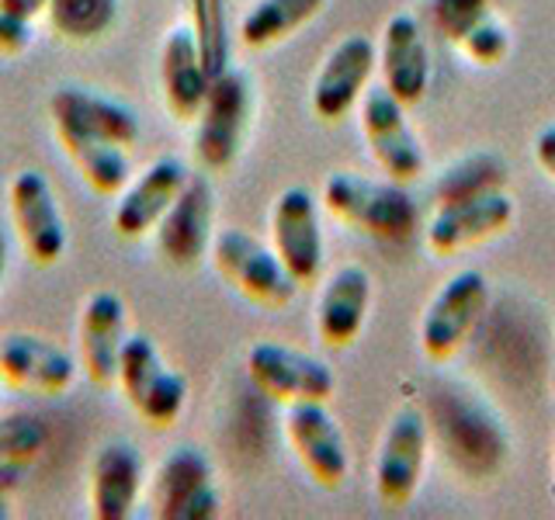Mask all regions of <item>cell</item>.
Here are the masks:
<instances>
[{"instance_id": "30", "label": "cell", "mask_w": 555, "mask_h": 520, "mask_svg": "<svg viewBox=\"0 0 555 520\" xmlns=\"http://www.w3.org/2000/svg\"><path fill=\"white\" fill-rule=\"evenodd\" d=\"M459 52L476 66H496L511 56V31L507 25L500 22V17L490 11L482 14L476 25H468L459 39H455Z\"/></svg>"}, {"instance_id": "7", "label": "cell", "mask_w": 555, "mask_h": 520, "mask_svg": "<svg viewBox=\"0 0 555 520\" xmlns=\"http://www.w3.org/2000/svg\"><path fill=\"white\" fill-rule=\"evenodd\" d=\"M8 216L28 264L35 268L60 264L69 236H66V219L60 212L56 191H52L42 170L25 167L14 173L8 184Z\"/></svg>"}, {"instance_id": "1", "label": "cell", "mask_w": 555, "mask_h": 520, "mask_svg": "<svg viewBox=\"0 0 555 520\" xmlns=\"http://www.w3.org/2000/svg\"><path fill=\"white\" fill-rule=\"evenodd\" d=\"M323 208L347 230L382 243H403L421 225V208L406 184L375 181L354 170H334L323 181Z\"/></svg>"}, {"instance_id": "12", "label": "cell", "mask_w": 555, "mask_h": 520, "mask_svg": "<svg viewBox=\"0 0 555 520\" xmlns=\"http://www.w3.org/2000/svg\"><path fill=\"white\" fill-rule=\"evenodd\" d=\"M216 239V191L212 181L202 173H191L184 191L167 208V216L153 230L156 253H160L170 268L191 271L212 250Z\"/></svg>"}, {"instance_id": "14", "label": "cell", "mask_w": 555, "mask_h": 520, "mask_svg": "<svg viewBox=\"0 0 555 520\" xmlns=\"http://www.w3.org/2000/svg\"><path fill=\"white\" fill-rule=\"evenodd\" d=\"M271 250L282 257V264L299 285H312L323 271V225L320 205L306 187H285L271 202Z\"/></svg>"}, {"instance_id": "3", "label": "cell", "mask_w": 555, "mask_h": 520, "mask_svg": "<svg viewBox=\"0 0 555 520\" xmlns=\"http://www.w3.org/2000/svg\"><path fill=\"white\" fill-rule=\"evenodd\" d=\"M115 389L143 424L164 430L188 406V378L170 368L153 337L129 334L118 358Z\"/></svg>"}, {"instance_id": "35", "label": "cell", "mask_w": 555, "mask_h": 520, "mask_svg": "<svg viewBox=\"0 0 555 520\" xmlns=\"http://www.w3.org/2000/svg\"><path fill=\"white\" fill-rule=\"evenodd\" d=\"M4 274H8V236L0 230V285H4Z\"/></svg>"}, {"instance_id": "9", "label": "cell", "mask_w": 555, "mask_h": 520, "mask_svg": "<svg viewBox=\"0 0 555 520\" xmlns=\"http://www.w3.org/2000/svg\"><path fill=\"white\" fill-rule=\"evenodd\" d=\"M430 451V420L421 406H399L392 420L386 424V433L378 441L375 455V493L386 507L399 510L416 496V485L424 479Z\"/></svg>"}, {"instance_id": "34", "label": "cell", "mask_w": 555, "mask_h": 520, "mask_svg": "<svg viewBox=\"0 0 555 520\" xmlns=\"http://www.w3.org/2000/svg\"><path fill=\"white\" fill-rule=\"evenodd\" d=\"M0 11L11 14L14 22L31 25L35 17H46V11H49V0H0Z\"/></svg>"}, {"instance_id": "22", "label": "cell", "mask_w": 555, "mask_h": 520, "mask_svg": "<svg viewBox=\"0 0 555 520\" xmlns=\"http://www.w3.org/2000/svg\"><path fill=\"white\" fill-rule=\"evenodd\" d=\"M372 306V274L361 264H344L326 277L320 295H317V312H312V326L317 337L330 351H344L351 347L364 320H369Z\"/></svg>"}, {"instance_id": "15", "label": "cell", "mask_w": 555, "mask_h": 520, "mask_svg": "<svg viewBox=\"0 0 555 520\" xmlns=\"http://www.w3.org/2000/svg\"><path fill=\"white\" fill-rule=\"evenodd\" d=\"M126 299L118 291H91L77 312V368L98 389H115L118 358L126 347Z\"/></svg>"}, {"instance_id": "28", "label": "cell", "mask_w": 555, "mask_h": 520, "mask_svg": "<svg viewBox=\"0 0 555 520\" xmlns=\"http://www.w3.org/2000/svg\"><path fill=\"white\" fill-rule=\"evenodd\" d=\"M46 22L66 42H94L118 22V0H49Z\"/></svg>"}, {"instance_id": "32", "label": "cell", "mask_w": 555, "mask_h": 520, "mask_svg": "<svg viewBox=\"0 0 555 520\" xmlns=\"http://www.w3.org/2000/svg\"><path fill=\"white\" fill-rule=\"evenodd\" d=\"M28 46H31V25L14 22L11 14L0 11V56L14 60V56H22Z\"/></svg>"}, {"instance_id": "5", "label": "cell", "mask_w": 555, "mask_h": 520, "mask_svg": "<svg viewBox=\"0 0 555 520\" xmlns=\"http://www.w3.org/2000/svg\"><path fill=\"white\" fill-rule=\"evenodd\" d=\"M254 115V83L236 66L212 77L195 118V160L205 170H225L240 160Z\"/></svg>"}, {"instance_id": "36", "label": "cell", "mask_w": 555, "mask_h": 520, "mask_svg": "<svg viewBox=\"0 0 555 520\" xmlns=\"http://www.w3.org/2000/svg\"><path fill=\"white\" fill-rule=\"evenodd\" d=\"M8 517H11V493L0 490V520H8Z\"/></svg>"}, {"instance_id": "8", "label": "cell", "mask_w": 555, "mask_h": 520, "mask_svg": "<svg viewBox=\"0 0 555 520\" xmlns=\"http://www.w3.org/2000/svg\"><path fill=\"white\" fill-rule=\"evenodd\" d=\"M247 368L250 386L271 399L278 406H292V403H330V395L337 389V378L330 372V364L312 358L306 351H295V347L274 343V340H260L247 351Z\"/></svg>"}, {"instance_id": "29", "label": "cell", "mask_w": 555, "mask_h": 520, "mask_svg": "<svg viewBox=\"0 0 555 520\" xmlns=\"http://www.w3.org/2000/svg\"><path fill=\"white\" fill-rule=\"evenodd\" d=\"M191 31L202 52V63L208 74H222L233 66V39H230V14H225V0H188Z\"/></svg>"}, {"instance_id": "4", "label": "cell", "mask_w": 555, "mask_h": 520, "mask_svg": "<svg viewBox=\"0 0 555 520\" xmlns=\"http://www.w3.org/2000/svg\"><path fill=\"white\" fill-rule=\"evenodd\" d=\"M208 260H212L222 282L236 295H243L250 306L278 312L292 306L295 291H299V282L288 274L282 257L247 230H219L212 239V250H208Z\"/></svg>"}, {"instance_id": "19", "label": "cell", "mask_w": 555, "mask_h": 520, "mask_svg": "<svg viewBox=\"0 0 555 520\" xmlns=\"http://www.w3.org/2000/svg\"><path fill=\"white\" fill-rule=\"evenodd\" d=\"M514 202L503 191H490V195L465 198V202H448L434 205V216L427 222V250L438 257L462 253L468 247L500 236L514 222Z\"/></svg>"}, {"instance_id": "21", "label": "cell", "mask_w": 555, "mask_h": 520, "mask_svg": "<svg viewBox=\"0 0 555 520\" xmlns=\"http://www.w3.org/2000/svg\"><path fill=\"white\" fill-rule=\"evenodd\" d=\"M146 490L143 458L129 441H108L87 468V510L94 520H129Z\"/></svg>"}, {"instance_id": "16", "label": "cell", "mask_w": 555, "mask_h": 520, "mask_svg": "<svg viewBox=\"0 0 555 520\" xmlns=\"http://www.w3.org/2000/svg\"><path fill=\"white\" fill-rule=\"evenodd\" d=\"M77 358L39 334H8L0 340V386L22 395H63L77 378Z\"/></svg>"}, {"instance_id": "10", "label": "cell", "mask_w": 555, "mask_h": 520, "mask_svg": "<svg viewBox=\"0 0 555 520\" xmlns=\"http://www.w3.org/2000/svg\"><path fill=\"white\" fill-rule=\"evenodd\" d=\"M361 135L372 160L389 181L413 184L427 173V156L413 126L406 121V104H399L386 87H372L361 98Z\"/></svg>"}, {"instance_id": "18", "label": "cell", "mask_w": 555, "mask_h": 520, "mask_svg": "<svg viewBox=\"0 0 555 520\" xmlns=\"http://www.w3.org/2000/svg\"><path fill=\"white\" fill-rule=\"evenodd\" d=\"M378 69L382 87L399 101L413 108L430 91L434 63H430V42L421 28V22L410 11H396L386 28H382L378 42Z\"/></svg>"}, {"instance_id": "33", "label": "cell", "mask_w": 555, "mask_h": 520, "mask_svg": "<svg viewBox=\"0 0 555 520\" xmlns=\"http://www.w3.org/2000/svg\"><path fill=\"white\" fill-rule=\"evenodd\" d=\"M531 153H534V164L542 167V173L555 184V126H545L534 135Z\"/></svg>"}, {"instance_id": "2", "label": "cell", "mask_w": 555, "mask_h": 520, "mask_svg": "<svg viewBox=\"0 0 555 520\" xmlns=\"http://www.w3.org/2000/svg\"><path fill=\"white\" fill-rule=\"evenodd\" d=\"M146 510L156 520H216L222 496L212 458L195 444L170 447L146 479Z\"/></svg>"}, {"instance_id": "27", "label": "cell", "mask_w": 555, "mask_h": 520, "mask_svg": "<svg viewBox=\"0 0 555 520\" xmlns=\"http://www.w3.org/2000/svg\"><path fill=\"white\" fill-rule=\"evenodd\" d=\"M49 444V430L39 416L31 413H8L0 416V490L22 485L25 472L42 458Z\"/></svg>"}, {"instance_id": "26", "label": "cell", "mask_w": 555, "mask_h": 520, "mask_svg": "<svg viewBox=\"0 0 555 520\" xmlns=\"http://www.w3.org/2000/svg\"><path fill=\"white\" fill-rule=\"evenodd\" d=\"M503 184H507V164H503V156L479 150V153H465L459 160H451L438 173V181L430 184V198L434 205L465 202V198L490 195V191H503Z\"/></svg>"}, {"instance_id": "24", "label": "cell", "mask_w": 555, "mask_h": 520, "mask_svg": "<svg viewBox=\"0 0 555 520\" xmlns=\"http://www.w3.org/2000/svg\"><path fill=\"white\" fill-rule=\"evenodd\" d=\"M49 121H52V135H56V146L66 153V160L77 167L80 181L101 198H118V191L132 178L126 146H115L108 139L74 126V121H63V118H49Z\"/></svg>"}, {"instance_id": "38", "label": "cell", "mask_w": 555, "mask_h": 520, "mask_svg": "<svg viewBox=\"0 0 555 520\" xmlns=\"http://www.w3.org/2000/svg\"><path fill=\"white\" fill-rule=\"evenodd\" d=\"M0 389H4V386H0Z\"/></svg>"}, {"instance_id": "13", "label": "cell", "mask_w": 555, "mask_h": 520, "mask_svg": "<svg viewBox=\"0 0 555 520\" xmlns=\"http://www.w3.org/2000/svg\"><path fill=\"white\" fill-rule=\"evenodd\" d=\"M378 69V46L369 35H344V39L326 52L317 77H312L309 108L320 121H340L351 115L364 91H369L372 74Z\"/></svg>"}, {"instance_id": "31", "label": "cell", "mask_w": 555, "mask_h": 520, "mask_svg": "<svg viewBox=\"0 0 555 520\" xmlns=\"http://www.w3.org/2000/svg\"><path fill=\"white\" fill-rule=\"evenodd\" d=\"M490 4L493 0H430V14L438 31L455 42L468 25H476L482 14H490Z\"/></svg>"}, {"instance_id": "11", "label": "cell", "mask_w": 555, "mask_h": 520, "mask_svg": "<svg viewBox=\"0 0 555 520\" xmlns=\"http://www.w3.org/2000/svg\"><path fill=\"white\" fill-rule=\"evenodd\" d=\"M285 441L292 455L299 458L302 472L320 485V490H340L351 476V451L337 424V416L326 403H292L282 416Z\"/></svg>"}, {"instance_id": "37", "label": "cell", "mask_w": 555, "mask_h": 520, "mask_svg": "<svg viewBox=\"0 0 555 520\" xmlns=\"http://www.w3.org/2000/svg\"><path fill=\"white\" fill-rule=\"evenodd\" d=\"M548 389H552V399H555V372H552V381H548Z\"/></svg>"}, {"instance_id": "25", "label": "cell", "mask_w": 555, "mask_h": 520, "mask_svg": "<svg viewBox=\"0 0 555 520\" xmlns=\"http://www.w3.org/2000/svg\"><path fill=\"white\" fill-rule=\"evenodd\" d=\"M326 0H257L240 17V42L247 49H271L320 17Z\"/></svg>"}, {"instance_id": "17", "label": "cell", "mask_w": 555, "mask_h": 520, "mask_svg": "<svg viewBox=\"0 0 555 520\" xmlns=\"http://www.w3.org/2000/svg\"><path fill=\"white\" fill-rule=\"evenodd\" d=\"M191 181V170L181 156H156V160L129 178V184L118 191V202L112 208V225L121 239H143L167 216V208L178 202L184 184Z\"/></svg>"}, {"instance_id": "6", "label": "cell", "mask_w": 555, "mask_h": 520, "mask_svg": "<svg viewBox=\"0 0 555 520\" xmlns=\"http://www.w3.org/2000/svg\"><path fill=\"white\" fill-rule=\"evenodd\" d=\"M490 309V282L476 268L455 271L434 291L421 316V351L427 361H451L473 340L476 326Z\"/></svg>"}, {"instance_id": "20", "label": "cell", "mask_w": 555, "mask_h": 520, "mask_svg": "<svg viewBox=\"0 0 555 520\" xmlns=\"http://www.w3.org/2000/svg\"><path fill=\"white\" fill-rule=\"evenodd\" d=\"M156 80H160L164 108L173 121L198 118L208 87H212V74L202 63L191 25H173L164 31L160 56H156Z\"/></svg>"}, {"instance_id": "23", "label": "cell", "mask_w": 555, "mask_h": 520, "mask_svg": "<svg viewBox=\"0 0 555 520\" xmlns=\"http://www.w3.org/2000/svg\"><path fill=\"white\" fill-rule=\"evenodd\" d=\"M49 118L74 121V126L94 132L101 139H108L115 146H135L143 135V121H139L135 108L118 98H108L101 91L80 83H63L49 98Z\"/></svg>"}]
</instances>
